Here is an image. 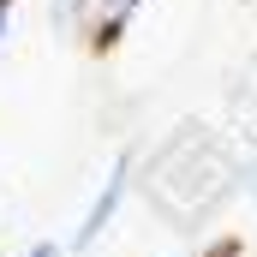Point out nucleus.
Returning <instances> with one entry per match:
<instances>
[{"label":"nucleus","mask_w":257,"mask_h":257,"mask_svg":"<svg viewBox=\"0 0 257 257\" xmlns=\"http://www.w3.org/2000/svg\"><path fill=\"white\" fill-rule=\"evenodd\" d=\"M233 162L239 156H227L221 150V138L209 126H174V138L150 156V174H144V197H150V209L168 221V227H203L215 209H221V197L233 192Z\"/></svg>","instance_id":"1"},{"label":"nucleus","mask_w":257,"mask_h":257,"mask_svg":"<svg viewBox=\"0 0 257 257\" xmlns=\"http://www.w3.org/2000/svg\"><path fill=\"white\" fill-rule=\"evenodd\" d=\"M132 180H138V150H114L108 180L96 186L90 209H84V215H78V227H72V257H90V251H96V239L114 227V215H120V209H126V197L138 192Z\"/></svg>","instance_id":"2"},{"label":"nucleus","mask_w":257,"mask_h":257,"mask_svg":"<svg viewBox=\"0 0 257 257\" xmlns=\"http://www.w3.org/2000/svg\"><path fill=\"white\" fill-rule=\"evenodd\" d=\"M138 6H144V0H90V30H84V42H90L96 54H108V48L126 36V24L138 18Z\"/></svg>","instance_id":"3"},{"label":"nucleus","mask_w":257,"mask_h":257,"mask_svg":"<svg viewBox=\"0 0 257 257\" xmlns=\"http://www.w3.org/2000/svg\"><path fill=\"white\" fill-rule=\"evenodd\" d=\"M48 30L54 36H84L90 30V0H48Z\"/></svg>","instance_id":"4"},{"label":"nucleus","mask_w":257,"mask_h":257,"mask_svg":"<svg viewBox=\"0 0 257 257\" xmlns=\"http://www.w3.org/2000/svg\"><path fill=\"white\" fill-rule=\"evenodd\" d=\"M233 192H245L257 203V156H239V162H233Z\"/></svg>","instance_id":"5"},{"label":"nucleus","mask_w":257,"mask_h":257,"mask_svg":"<svg viewBox=\"0 0 257 257\" xmlns=\"http://www.w3.org/2000/svg\"><path fill=\"white\" fill-rule=\"evenodd\" d=\"M24 257H60V245H54V239H36V245H30Z\"/></svg>","instance_id":"6"},{"label":"nucleus","mask_w":257,"mask_h":257,"mask_svg":"<svg viewBox=\"0 0 257 257\" xmlns=\"http://www.w3.org/2000/svg\"><path fill=\"white\" fill-rule=\"evenodd\" d=\"M6 30H12V0H0V42H6Z\"/></svg>","instance_id":"7"}]
</instances>
